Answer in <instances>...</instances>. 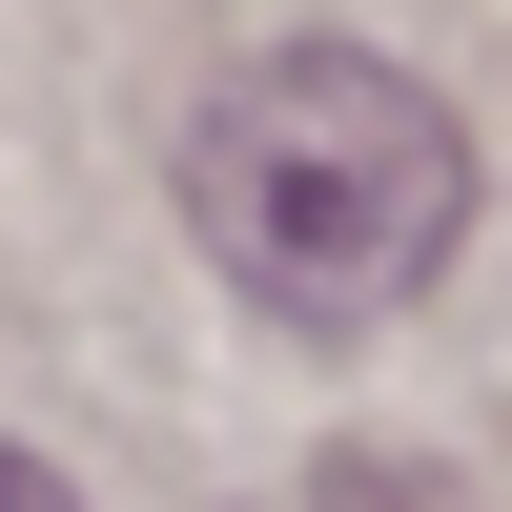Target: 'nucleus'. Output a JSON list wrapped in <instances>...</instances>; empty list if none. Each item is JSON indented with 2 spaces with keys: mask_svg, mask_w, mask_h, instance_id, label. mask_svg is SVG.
<instances>
[{
  "mask_svg": "<svg viewBox=\"0 0 512 512\" xmlns=\"http://www.w3.org/2000/svg\"><path fill=\"white\" fill-rule=\"evenodd\" d=\"M185 226L267 328H390L472 246V123L390 41H267L185 123Z\"/></svg>",
  "mask_w": 512,
  "mask_h": 512,
  "instance_id": "1",
  "label": "nucleus"
},
{
  "mask_svg": "<svg viewBox=\"0 0 512 512\" xmlns=\"http://www.w3.org/2000/svg\"><path fill=\"white\" fill-rule=\"evenodd\" d=\"M0 512H82V492H62V472H41V451H0Z\"/></svg>",
  "mask_w": 512,
  "mask_h": 512,
  "instance_id": "3",
  "label": "nucleus"
},
{
  "mask_svg": "<svg viewBox=\"0 0 512 512\" xmlns=\"http://www.w3.org/2000/svg\"><path fill=\"white\" fill-rule=\"evenodd\" d=\"M308 512H451V492H431V472H390V451H349V472H328Z\"/></svg>",
  "mask_w": 512,
  "mask_h": 512,
  "instance_id": "2",
  "label": "nucleus"
}]
</instances>
